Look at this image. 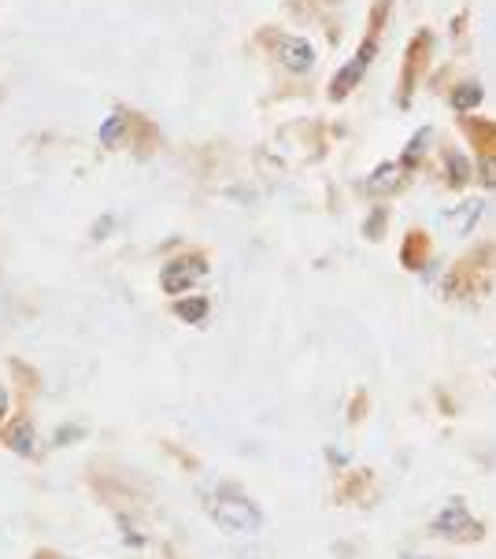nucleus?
I'll return each instance as SVG.
<instances>
[{
  "instance_id": "nucleus-1",
  "label": "nucleus",
  "mask_w": 496,
  "mask_h": 559,
  "mask_svg": "<svg viewBox=\"0 0 496 559\" xmlns=\"http://www.w3.org/2000/svg\"><path fill=\"white\" fill-rule=\"evenodd\" d=\"M204 511L212 515V523L219 530H226V534H234V537H256L263 530L260 504H256L252 497H245V492L231 489V486L208 492V497H204Z\"/></svg>"
},
{
  "instance_id": "nucleus-2",
  "label": "nucleus",
  "mask_w": 496,
  "mask_h": 559,
  "mask_svg": "<svg viewBox=\"0 0 496 559\" xmlns=\"http://www.w3.org/2000/svg\"><path fill=\"white\" fill-rule=\"evenodd\" d=\"M430 534L441 537V542H452V545H471V542H482L485 537V526L482 519L467 508L463 497H452L448 504L437 511L434 523H430Z\"/></svg>"
},
{
  "instance_id": "nucleus-3",
  "label": "nucleus",
  "mask_w": 496,
  "mask_h": 559,
  "mask_svg": "<svg viewBox=\"0 0 496 559\" xmlns=\"http://www.w3.org/2000/svg\"><path fill=\"white\" fill-rule=\"evenodd\" d=\"M204 274V263L200 260H175V263H167V271H164V286L167 293H189V286Z\"/></svg>"
},
{
  "instance_id": "nucleus-4",
  "label": "nucleus",
  "mask_w": 496,
  "mask_h": 559,
  "mask_svg": "<svg viewBox=\"0 0 496 559\" xmlns=\"http://www.w3.org/2000/svg\"><path fill=\"white\" fill-rule=\"evenodd\" d=\"M282 60L290 63L293 71H308L311 68V45L308 41H285Z\"/></svg>"
},
{
  "instance_id": "nucleus-5",
  "label": "nucleus",
  "mask_w": 496,
  "mask_h": 559,
  "mask_svg": "<svg viewBox=\"0 0 496 559\" xmlns=\"http://www.w3.org/2000/svg\"><path fill=\"white\" fill-rule=\"evenodd\" d=\"M445 164H448V186H467L471 182V164L460 156V153H445Z\"/></svg>"
},
{
  "instance_id": "nucleus-6",
  "label": "nucleus",
  "mask_w": 496,
  "mask_h": 559,
  "mask_svg": "<svg viewBox=\"0 0 496 559\" xmlns=\"http://www.w3.org/2000/svg\"><path fill=\"white\" fill-rule=\"evenodd\" d=\"M423 252H426V238L415 230V234H412V241H408V249L400 252V255H404L408 267H423Z\"/></svg>"
},
{
  "instance_id": "nucleus-7",
  "label": "nucleus",
  "mask_w": 496,
  "mask_h": 559,
  "mask_svg": "<svg viewBox=\"0 0 496 559\" xmlns=\"http://www.w3.org/2000/svg\"><path fill=\"white\" fill-rule=\"evenodd\" d=\"M456 108H474V104H479L482 100V90H479V85H467V90H460V93H456Z\"/></svg>"
},
{
  "instance_id": "nucleus-8",
  "label": "nucleus",
  "mask_w": 496,
  "mask_h": 559,
  "mask_svg": "<svg viewBox=\"0 0 496 559\" xmlns=\"http://www.w3.org/2000/svg\"><path fill=\"white\" fill-rule=\"evenodd\" d=\"M182 319H204L208 316V300H193V305H178Z\"/></svg>"
},
{
  "instance_id": "nucleus-9",
  "label": "nucleus",
  "mask_w": 496,
  "mask_h": 559,
  "mask_svg": "<svg viewBox=\"0 0 496 559\" xmlns=\"http://www.w3.org/2000/svg\"><path fill=\"white\" fill-rule=\"evenodd\" d=\"M8 444H15L19 452H31V426H19V433H8Z\"/></svg>"
},
{
  "instance_id": "nucleus-10",
  "label": "nucleus",
  "mask_w": 496,
  "mask_h": 559,
  "mask_svg": "<svg viewBox=\"0 0 496 559\" xmlns=\"http://www.w3.org/2000/svg\"><path fill=\"white\" fill-rule=\"evenodd\" d=\"M482 175H485V182H489V186L496 189V153L482 156Z\"/></svg>"
},
{
  "instance_id": "nucleus-11",
  "label": "nucleus",
  "mask_w": 496,
  "mask_h": 559,
  "mask_svg": "<svg viewBox=\"0 0 496 559\" xmlns=\"http://www.w3.org/2000/svg\"><path fill=\"white\" fill-rule=\"evenodd\" d=\"M404 559H430V556H404Z\"/></svg>"
}]
</instances>
